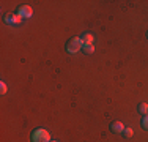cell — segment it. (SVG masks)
<instances>
[{
    "label": "cell",
    "mask_w": 148,
    "mask_h": 142,
    "mask_svg": "<svg viewBox=\"0 0 148 142\" xmlns=\"http://www.w3.org/2000/svg\"><path fill=\"white\" fill-rule=\"evenodd\" d=\"M5 22L10 24V26H19L21 22H22V17L19 16V14H13V13H8L5 16Z\"/></svg>",
    "instance_id": "3"
},
{
    "label": "cell",
    "mask_w": 148,
    "mask_h": 142,
    "mask_svg": "<svg viewBox=\"0 0 148 142\" xmlns=\"http://www.w3.org/2000/svg\"><path fill=\"white\" fill-rule=\"evenodd\" d=\"M123 130H125V125L121 122H112L110 123V131L115 134H123Z\"/></svg>",
    "instance_id": "5"
},
{
    "label": "cell",
    "mask_w": 148,
    "mask_h": 142,
    "mask_svg": "<svg viewBox=\"0 0 148 142\" xmlns=\"http://www.w3.org/2000/svg\"><path fill=\"white\" fill-rule=\"evenodd\" d=\"M82 48H84V44H82V40H80V37L71 38V40L66 43V51H68L69 54H76V52H79Z\"/></svg>",
    "instance_id": "2"
},
{
    "label": "cell",
    "mask_w": 148,
    "mask_h": 142,
    "mask_svg": "<svg viewBox=\"0 0 148 142\" xmlns=\"http://www.w3.org/2000/svg\"><path fill=\"white\" fill-rule=\"evenodd\" d=\"M80 40H82L84 46H88V44H93L95 38H93V35H91V33H84L82 37H80Z\"/></svg>",
    "instance_id": "6"
},
{
    "label": "cell",
    "mask_w": 148,
    "mask_h": 142,
    "mask_svg": "<svg viewBox=\"0 0 148 142\" xmlns=\"http://www.w3.org/2000/svg\"><path fill=\"white\" fill-rule=\"evenodd\" d=\"M17 14H19L22 19H29V17H32V14H33V10H32L30 5H22L17 8Z\"/></svg>",
    "instance_id": "4"
},
{
    "label": "cell",
    "mask_w": 148,
    "mask_h": 142,
    "mask_svg": "<svg viewBox=\"0 0 148 142\" xmlns=\"http://www.w3.org/2000/svg\"><path fill=\"white\" fill-rule=\"evenodd\" d=\"M137 111H139V114H140V115H143V117L148 115V104H147V103H140L139 108H137Z\"/></svg>",
    "instance_id": "7"
},
{
    "label": "cell",
    "mask_w": 148,
    "mask_h": 142,
    "mask_svg": "<svg viewBox=\"0 0 148 142\" xmlns=\"http://www.w3.org/2000/svg\"><path fill=\"white\" fill-rule=\"evenodd\" d=\"M142 128L148 131V115H145V117L142 119Z\"/></svg>",
    "instance_id": "11"
},
{
    "label": "cell",
    "mask_w": 148,
    "mask_h": 142,
    "mask_svg": "<svg viewBox=\"0 0 148 142\" xmlns=\"http://www.w3.org/2000/svg\"><path fill=\"white\" fill-rule=\"evenodd\" d=\"M51 142H58V141H51Z\"/></svg>",
    "instance_id": "12"
},
{
    "label": "cell",
    "mask_w": 148,
    "mask_h": 142,
    "mask_svg": "<svg viewBox=\"0 0 148 142\" xmlns=\"http://www.w3.org/2000/svg\"><path fill=\"white\" fill-rule=\"evenodd\" d=\"M82 51H84V54H93V52H95V46H93V44L84 46V48H82Z\"/></svg>",
    "instance_id": "9"
},
{
    "label": "cell",
    "mask_w": 148,
    "mask_h": 142,
    "mask_svg": "<svg viewBox=\"0 0 148 142\" xmlns=\"http://www.w3.org/2000/svg\"><path fill=\"white\" fill-rule=\"evenodd\" d=\"M30 139L32 142H51V134L44 128H36V130H33Z\"/></svg>",
    "instance_id": "1"
},
{
    "label": "cell",
    "mask_w": 148,
    "mask_h": 142,
    "mask_svg": "<svg viewBox=\"0 0 148 142\" xmlns=\"http://www.w3.org/2000/svg\"><path fill=\"white\" fill-rule=\"evenodd\" d=\"M6 92H8V87H6V84H5V82H0V93L5 95Z\"/></svg>",
    "instance_id": "10"
},
{
    "label": "cell",
    "mask_w": 148,
    "mask_h": 142,
    "mask_svg": "<svg viewBox=\"0 0 148 142\" xmlns=\"http://www.w3.org/2000/svg\"><path fill=\"white\" fill-rule=\"evenodd\" d=\"M132 134H134V131H132V128H129V126H125V130H123V136L125 137H132Z\"/></svg>",
    "instance_id": "8"
}]
</instances>
